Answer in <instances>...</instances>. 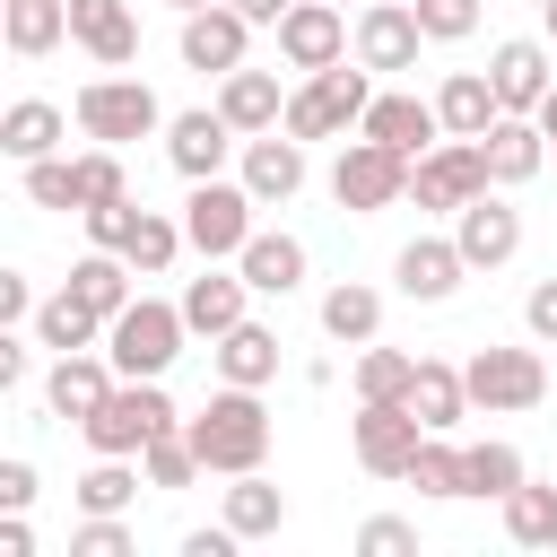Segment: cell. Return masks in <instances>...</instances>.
I'll use <instances>...</instances> for the list:
<instances>
[{"instance_id":"1","label":"cell","mask_w":557,"mask_h":557,"mask_svg":"<svg viewBox=\"0 0 557 557\" xmlns=\"http://www.w3.org/2000/svg\"><path fill=\"white\" fill-rule=\"evenodd\" d=\"M183 444H191V461H200V479L218 470V479H235V470H261L270 461V409H261V392H244V383H218L191 418H183Z\"/></svg>"},{"instance_id":"2","label":"cell","mask_w":557,"mask_h":557,"mask_svg":"<svg viewBox=\"0 0 557 557\" xmlns=\"http://www.w3.org/2000/svg\"><path fill=\"white\" fill-rule=\"evenodd\" d=\"M183 409L165 400V374H113L104 383V400L78 418V435H87V453H122V461H139V444L157 435V426H174Z\"/></svg>"},{"instance_id":"3","label":"cell","mask_w":557,"mask_h":557,"mask_svg":"<svg viewBox=\"0 0 557 557\" xmlns=\"http://www.w3.org/2000/svg\"><path fill=\"white\" fill-rule=\"evenodd\" d=\"M366 96H374V70L339 52L331 70H305V87L278 104V131H287V139H305V148H313V139H339V131H357Z\"/></svg>"},{"instance_id":"4","label":"cell","mask_w":557,"mask_h":557,"mask_svg":"<svg viewBox=\"0 0 557 557\" xmlns=\"http://www.w3.org/2000/svg\"><path fill=\"white\" fill-rule=\"evenodd\" d=\"M70 122L96 139V148H131V139H157L165 131V104L148 78H87L70 96Z\"/></svg>"},{"instance_id":"5","label":"cell","mask_w":557,"mask_h":557,"mask_svg":"<svg viewBox=\"0 0 557 557\" xmlns=\"http://www.w3.org/2000/svg\"><path fill=\"white\" fill-rule=\"evenodd\" d=\"M183 313L165 305V296H131L122 313H104V366L113 374H165L174 357H183Z\"/></svg>"},{"instance_id":"6","label":"cell","mask_w":557,"mask_h":557,"mask_svg":"<svg viewBox=\"0 0 557 557\" xmlns=\"http://www.w3.org/2000/svg\"><path fill=\"white\" fill-rule=\"evenodd\" d=\"M461 392H470V409H487V418H513V409H540L548 400V357L540 348H470L461 357Z\"/></svg>"},{"instance_id":"7","label":"cell","mask_w":557,"mask_h":557,"mask_svg":"<svg viewBox=\"0 0 557 557\" xmlns=\"http://www.w3.org/2000/svg\"><path fill=\"white\" fill-rule=\"evenodd\" d=\"M400 191H409V157L400 148H383V139H339V157H331V200L348 209V218H374V209H400Z\"/></svg>"},{"instance_id":"8","label":"cell","mask_w":557,"mask_h":557,"mask_svg":"<svg viewBox=\"0 0 557 557\" xmlns=\"http://www.w3.org/2000/svg\"><path fill=\"white\" fill-rule=\"evenodd\" d=\"M252 226H261V209H252L244 183H226V174L191 183V200H183V252H200V261H235Z\"/></svg>"},{"instance_id":"9","label":"cell","mask_w":557,"mask_h":557,"mask_svg":"<svg viewBox=\"0 0 557 557\" xmlns=\"http://www.w3.org/2000/svg\"><path fill=\"white\" fill-rule=\"evenodd\" d=\"M479 191H487L479 139H435V148H418V157H409V191H400V200H418V209L453 218V209H461V200H479Z\"/></svg>"},{"instance_id":"10","label":"cell","mask_w":557,"mask_h":557,"mask_svg":"<svg viewBox=\"0 0 557 557\" xmlns=\"http://www.w3.org/2000/svg\"><path fill=\"white\" fill-rule=\"evenodd\" d=\"M418 418H409V400H357V418H348V453H357V470L366 479H400L409 470V453H418Z\"/></svg>"},{"instance_id":"11","label":"cell","mask_w":557,"mask_h":557,"mask_svg":"<svg viewBox=\"0 0 557 557\" xmlns=\"http://www.w3.org/2000/svg\"><path fill=\"white\" fill-rule=\"evenodd\" d=\"M235 183L252 191V209H287L305 191V139H287V131L235 139Z\"/></svg>"},{"instance_id":"12","label":"cell","mask_w":557,"mask_h":557,"mask_svg":"<svg viewBox=\"0 0 557 557\" xmlns=\"http://www.w3.org/2000/svg\"><path fill=\"white\" fill-rule=\"evenodd\" d=\"M453 252H461V270H505L522 252V209L496 200V183H487L479 200L453 209Z\"/></svg>"},{"instance_id":"13","label":"cell","mask_w":557,"mask_h":557,"mask_svg":"<svg viewBox=\"0 0 557 557\" xmlns=\"http://www.w3.org/2000/svg\"><path fill=\"white\" fill-rule=\"evenodd\" d=\"M348 44H357V61H366L374 78H400V70H418V52H426L409 0H366L357 26H348Z\"/></svg>"},{"instance_id":"14","label":"cell","mask_w":557,"mask_h":557,"mask_svg":"<svg viewBox=\"0 0 557 557\" xmlns=\"http://www.w3.org/2000/svg\"><path fill=\"white\" fill-rule=\"evenodd\" d=\"M270 35H278V61H287V70H331V61L348 52V9H331V0H287Z\"/></svg>"},{"instance_id":"15","label":"cell","mask_w":557,"mask_h":557,"mask_svg":"<svg viewBox=\"0 0 557 557\" xmlns=\"http://www.w3.org/2000/svg\"><path fill=\"white\" fill-rule=\"evenodd\" d=\"M226 157H235V131L218 122V104L165 113V165H174L183 183H209V174H226Z\"/></svg>"},{"instance_id":"16","label":"cell","mask_w":557,"mask_h":557,"mask_svg":"<svg viewBox=\"0 0 557 557\" xmlns=\"http://www.w3.org/2000/svg\"><path fill=\"white\" fill-rule=\"evenodd\" d=\"M174 313H183V331H191V339H218L226 322H244V313H252V287H244V270H235V261H209L200 278H183Z\"/></svg>"},{"instance_id":"17","label":"cell","mask_w":557,"mask_h":557,"mask_svg":"<svg viewBox=\"0 0 557 557\" xmlns=\"http://www.w3.org/2000/svg\"><path fill=\"white\" fill-rule=\"evenodd\" d=\"M70 9V44L96 61V70H131L139 61V17L131 0H61Z\"/></svg>"},{"instance_id":"18","label":"cell","mask_w":557,"mask_h":557,"mask_svg":"<svg viewBox=\"0 0 557 557\" xmlns=\"http://www.w3.org/2000/svg\"><path fill=\"white\" fill-rule=\"evenodd\" d=\"M244 52H252V26H244L226 0H209V9H183V70H200V78H226Z\"/></svg>"},{"instance_id":"19","label":"cell","mask_w":557,"mask_h":557,"mask_svg":"<svg viewBox=\"0 0 557 557\" xmlns=\"http://www.w3.org/2000/svg\"><path fill=\"white\" fill-rule=\"evenodd\" d=\"M548 44L540 35H505L496 52H487V87H496V113H531L540 96H548Z\"/></svg>"},{"instance_id":"20","label":"cell","mask_w":557,"mask_h":557,"mask_svg":"<svg viewBox=\"0 0 557 557\" xmlns=\"http://www.w3.org/2000/svg\"><path fill=\"white\" fill-rule=\"evenodd\" d=\"M479 165H487V183H496V191L531 183V174L548 165V139H540V122H531V113H496V122L479 131Z\"/></svg>"},{"instance_id":"21","label":"cell","mask_w":557,"mask_h":557,"mask_svg":"<svg viewBox=\"0 0 557 557\" xmlns=\"http://www.w3.org/2000/svg\"><path fill=\"white\" fill-rule=\"evenodd\" d=\"M278 104H287L278 70H252V61H235V70L218 78V122H226L235 139H252V131H278Z\"/></svg>"},{"instance_id":"22","label":"cell","mask_w":557,"mask_h":557,"mask_svg":"<svg viewBox=\"0 0 557 557\" xmlns=\"http://www.w3.org/2000/svg\"><path fill=\"white\" fill-rule=\"evenodd\" d=\"M357 131H366V139H383V148H400V157H418V148H435V139H444V131H435V104H426V96H409V87L366 96Z\"/></svg>"},{"instance_id":"23","label":"cell","mask_w":557,"mask_h":557,"mask_svg":"<svg viewBox=\"0 0 557 557\" xmlns=\"http://www.w3.org/2000/svg\"><path fill=\"white\" fill-rule=\"evenodd\" d=\"M235 270H244L252 296H296V287H305V235H287V226H252L244 252H235Z\"/></svg>"},{"instance_id":"24","label":"cell","mask_w":557,"mask_h":557,"mask_svg":"<svg viewBox=\"0 0 557 557\" xmlns=\"http://www.w3.org/2000/svg\"><path fill=\"white\" fill-rule=\"evenodd\" d=\"M392 278H400V296H409V305H444L470 270H461L453 235H409V244L392 252Z\"/></svg>"},{"instance_id":"25","label":"cell","mask_w":557,"mask_h":557,"mask_svg":"<svg viewBox=\"0 0 557 557\" xmlns=\"http://www.w3.org/2000/svg\"><path fill=\"white\" fill-rule=\"evenodd\" d=\"M209 357H218V383H244V392H261L270 374H278V331L270 322H226L218 339H209Z\"/></svg>"},{"instance_id":"26","label":"cell","mask_w":557,"mask_h":557,"mask_svg":"<svg viewBox=\"0 0 557 557\" xmlns=\"http://www.w3.org/2000/svg\"><path fill=\"white\" fill-rule=\"evenodd\" d=\"M409 418L426 426V435H453L461 418H470V392H461V366H444V357H418L409 366Z\"/></svg>"},{"instance_id":"27","label":"cell","mask_w":557,"mask_h":557,"mask_svg":"<svg viewBox=\"0 0 557 557\" xmlns=\"http://www.w3.org/2000/svg\"><path fill=\"white\" fill-rule=\"evenodd\" d=\"M104 383H113L104 348H70V357H52V374H44V409L78 426V418H87V409L104 400Z\"/></svg>"},{"instance_id":"28","label":"cell","mask_w":557,"mask_h":557,"mask_svg":"<svg viewBox=\"0 0 557 557\" xmlns=\"http://www.w3.org/2000/svg\"><path fill=\"white\" fill-rule=\"evenodd\" d=\"M426 104H435V131H444V139H479V131L496 122V87H487V70H453Z\"/></svg>"},{"instance_id":"29","label":"cell","mask_w":557,"mask_h":557,"mask_svg":"<svg viewBox=\"0 0 557 557\" xmlns=\"http://www.w3.org/2000/svg\"><path fill=\"white\" fill-rule=\"evenodd\" d=\"M35 339L52 348V357H70V348H104V313L96 305H78L70 287H52V296H35Z\"/></svg>"},{"instance_id":"30","label":"cell","mask_w":557,"mask_h":557,"mask_svg":"<svg viewBox=\"0 0 557 557\" xmlns=\"http://www.w3.org/2000/svg\"><path fill=\"white\" fill-rule=\"evenodd\" d=\"M218 522H226L235 540H270V531L287 522V487H278V479H261V470H235V487H226Z\"/></svg>"},{"instance_id":"31","label":"cell","mask_w":557,"mask_h":557,"mask_svg":"<svg viewBox=\"0 0 557 557\" xmlns=\"http://www.w3.org/2000/svg\"><path fill=\"white\" fill-rule=\"evenodd\" d=\"M61 131H70V113H61V104H44V96H26V104H0V157H9V165H35V157H52V148H61Z\"/></svg>"},{"instance_id":"32","label":"cell","mask_w":557,"mask_h":557,"mask_svg":"<svg viewBox=\"0 0 557 557\" xmlns=\"http://www.w3.org/2000/svg\"><path fill=\"white\" fill-rule=\"evenodd\" d=\"M0 44L17 61H44V52L70 44V9L61 0H0Z\"/></svg>"},{"instance_id":"33","label":"cell","mask_w":557,"mask_h":557,"mask_svg":"<svg viewBox=\"0 0 557 557\" xmlns=\"http://www.w3.org/2000/svg\"><path fill=\"white\" fill-rule=\"evenodd\" d=\"M322 331H331L339 348H366V339L383 331V287H366V278H339V287L322 296Z\"/></svg>"},{"instance_id":"34","label":"cell","mask_w":557,"mask_h":557,"mask_svg":"<svg viewBox=\"0 0 557 557\" xmlns=\"http://www.w3.org/2000/svg\"><path fill=\"white\" fill-rule=\"evenodd\" d=\"M174 252H183V218H165V209H148V200H139V218H131V244H122L131 278H165V270H174Z\"/></svg>"},{"instance_id":"35","label":"cell","mask_w":557,"mask_h":557,"mask_svg":"<svg viewBox=\"0 0 557 557\" xmlns=\"http://www.w3.org/2000/svg\"><path fill=\"white\" fill-rule=\"evenodd\" d=\"M70 296L96 305V313H122L139 287H131V261H122V252H96V244H87V261L70 270Z\"/></svg>"},{"instance_id":"36","label":"cell","mask_w":557,"mask_h":557,"mask_svg":"<svg viewBox=\"0 0 557 557\" xmlns=\"http://www.w3.org/2000/svg\"><path fill=\"white\" fill-rule=\"evenodd\" d=\"M513 479H531L513 444H496V435L487 444H461V496H505Z\"/></svg>"},{"instance_id":"37","label":"cell","mask_w":557,"mask_h":557,"mask_svg":"<svg viewBox=\"0 0 557 557\" xmlns=\"http://www.w3.org/2000/svg\"><path fill=\"white\" fill-rule=\"evenodd\" d=\"M70 496H78V513H122V505L139 496V461H122V453H96V470H87Z\"/></svg>"},{"instance_id":"38","label":"cell","mask_w":557,"mask_h":557,"mask_svg":"<svg viewBox=\"0 0 557 557\" xmlns=\"http://www.w3.org/2000/svg\"><path fill=\"white\" fill-rule=\"evenodd\" d=\"M139 479H148V487H191V479H200V461H191V444H183V418L139 444Z\"/></svg>"},{"instance_id":"39","label":"cell","mask_w":557,"mask_h":557,"mask_svg":"<svg viewBox=\"0 0 557 557\" xmlns=\"http://www.w3.org/2000/svg\"><path fill=\"white\" fill-rule=\"evenodd\" d=\"M409 366H418L409 348H374V339H366L348 383H357V400H400V392H409Z\"/></svg>"},{"instance_id":"40","label":"cell","mask_w":557,"mask_h":557,"mask_svg":"<svg viewBox=\"0 0 557 557\" xmlns=\"http://www.w3.org/2000/svg\"><path fill=\"white\" fill-rule=\"evenodd\" d=\"M418 496H461V444H444V435H418V453H409V470H400Z\"/></svg>"},{"instance_id":"41","label":"cell","mask_w":557,"mask_h":557,"mask_svg":"<svg viewBox=\"0 0 557 557\" xmlns=\"http://www.w3.org/2000/svg\"><path fill=\"white\" fill-rule=\"evenodd\" d=\"M496 505H505V540H522V548H548V505H557V487H531V479H513Z\"/></svg>"},{"instance_id":"42","label":"cell","mask_w":557,"mask_h":557,"mask_svg":"<svg viewBox=\"0 0 557 557\" xmlns=\"http://www.w3.org/2000/svg\"><path fill=\"white\" fill-rule=\"evenodd\" d=\"M70 165H78V209H96V200H122V191H131L122 148H87V157H70Z\"/></svg>"},{"instance_id":"43","label":"cell","mask_w":557,"mask_h":557,"mask_svg":"<svg viewBox=\"0 0 557 557\" xmlns=\"http://www.w3.org/2000/svg\"><path fill=\"white\" fill-rule=\"evenodd\" d=\"M26 200H35V209H78V165H70V148H52V157L26 165Z\"/></svg>"},{"instance_id":"44","label":"cell","mask_w":557,"mask_h":557,"mask_svg":"<svg viewBox=\"0 0 557 557\" xmlns=\"http://www.w3.org/2000/svg\"><path fill=\"white\" fill-rule=\"evenodd\" d=\"M409 17H418L426 44H461V35H479V0H409Z\"/></svg>"},{"instance_id":"45","label":"cell","mask_w":557,"mask_h":557,"mask_svg":"<svg viewBox=\"0 0 557 557\" xmlns=\"http://www.w3.org/2000/svg\"><path fill=\"white\" fill-rule=\"evenodd\" d=\"M78 218H87V244H96V252H122V244H131V218H139V200L122 191V200H96V209H78Z\"/></svg>"},{"instance_id":"46","label":"cell","mask_w":557,"mask_h":557,"mask_svg":"<svg viewBox=\"0 0 557 557\" xmlns=\"http://www.w3.org/2000/svg\"><path fill=\"white\" fill-rule=\"evenodd\" d=\"M70 548H78V557H131V522H122V513H87V522L70 531Z\"/></svg>"},{"instance_id":"47","label":"cell","mask_w":557,"mask_h":557,"mask_svg":"<svg viewBox=\"0 0 557 557\" xmlns=\"http://www.w3.org/2000/svg\"><path fill=\"white\" fill-rule=\"evenodd\" d=\"M357 548H366V557H418V522L374 513V522H357Z\"/></svg>"},{"instance_id":"48","label":"cell","mask_w":557,"mask_h":557,"mask_svg":"<svg viewBox=\"0 0 557 557\" xmlns=\"http://www.w3.org/2000/svg\"><path fill=\"white\" fill-rule=\"evenodd\" d=\"M44 496V479H35V461H0V513H26Z\"/></svg>"},{"instance_id":"49","label":"cell","mask_w":557,"mask_h":557,"mask_svg":"<svg viewBox=\"0 0 557 557\" xmlns=\"http://www.w3.org/2000/svg\"><path fill=\"white\" fill-rule=\"evenodd\" d=\"M522 322H531V339H540V348H557V278H540V287L522 296Z\"/></svg>"},{"instance_id":"50","label":"cell","mask_w":557,"mask_h":557,"mask_svg":"<svg viewBox=\"0 0 557 557\" xmlns=\"http://www.w3.org/2000/svg\"><path fill=\"white\" fill-rule=\"evenodd\" d=\"M26 313H35V278L0 261V322H26Z\"/></svg>"},{"instance_id":"51","label":"cell","mask_w":557,"mask_h":557,"mask_svg":"<svg viewBox=\"0 0 557 557\" xmlns=\"http://www.w3.org/2000/svg\"><path fill=\"white\" fill-rule=\"evenodd\" d=\"M26 383V339H17V322H0V392H17Z\"/></svg>"},{"instance_id":"52","label":"cell","mask_w":557,"mask_h":557,"mask_svg":"<svg viewBox=\"0 0 557 557\" xmlns=\"http://www.w3.org/2000/svg\"><path fill=\"white\" fill-rule=\"evenodd\" d=\"M183 557H235V531L218 522V531H183Z\"/></svg>"},{"instance_id":"53","label":"cell","mask_w":557,"mask_h":557,"mask_svg":"<svg viewBox=\"0 0 557 557\" xmlns=\"http://www.w3.org/2000/svg\"><path fill=\"white\" fill-rule=\"evenodd\" d=\"M0 557H35V522L26 513H0Z\"/></svg>"},{"instance_id":"54","label":"cell","mask_w":557,"mask_h":557,"mask_svg":"<svg viewBox=\"0 0 557 557\" xmlns=\"http://www.w3.org/2000/svg\"><path fill=\"white\" fill-rule=\"evenodd\" d=\"M226 9H235L244 26H278V9H287V0H226Z\"/></svg>"},{"instance_id":"55","label":"cell","mask_w":557,"mask_h":557,"mask_svg":"<svg viewBox=\"0 0 557 557\" xmlns=\"http://www.w3.org/2000/svg\"><path fill=\"white\" fill-rule=\"evenodd\" d=\"M531 122H540V139H548V131H557V78H548V96H540V104H531Z\"/></svg>"},{"instance_id":"56","label":"cell","mask_w":557,"mask_h":557,"mask_svg":"<svg viewBox=\"0 0 557 557\" xmlns=\"http://www.w3.org/2000/svg\"><path fill=\"white\" fill-rule=\"evenodd\" d=\"M540 44H557V0H540Z\"/></svg>"},{"instance_id":"57","label":"cell","mask_w":557,"mask_h":557,"mask_svg":"<svg viewBox=\"0 0 557 557\" xmlns=\"http://www.w3.org/2000/svg\"><path fill=\"white\" fill-rule=\"evenodd\" d=\"M165 9H174V17H183V9H209V0H165Z\"/></svg>"},{"instance_id":"58","label":"cell","mask_w":557,"mask_h":557,"mask_svg":"<svg viewBox=\"0 0 557 557\" xmlns=\"http://www.w3.org/2000/svg\"><path fill=\"white\" fill-rule=\"evenodd\" d=\"M548 548H557V505H548Z\"/></svg>"},{"instance_id":"59","label":"cell","mask_w":557,"mask_h":557,"mask_svg":"<svg viewBox=\"0 0 557 557\" xmlns=\"http://www.w3.org/2000/svg\"><path fill=\"white\" fill-rule=\"evenodd\" d=\"M548 157H557V131H548Z\"/></svg>"},{"instance_id":"60","label":"cell","mask_w":557,"mask_h":557,"mask_svg":"<svg viewBox=\"0 0 557 557\" xmlns=\"http://www.w3.org/2000/svg\"><path fill=\"white\" fill-rule=\"evenodd\" d=\"M331 9H348V0H331Z\"/></svg>"}]
</instances>
